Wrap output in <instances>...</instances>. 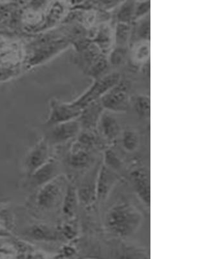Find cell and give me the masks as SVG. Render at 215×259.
<instances>
[{"mask_svg":"<svg viewBox=\"0 0 215 259\" xmlns=\"http://www.w3.org/2000/svg\"><path fill=\"white\" fill-rule=\"evenodd\" d=\"M142 221V215L136 207L128 202L116 203L106 214L105 225L111 234L127 238L135 234Z\"/></svg>","mask_w":215,"mask_h":259,"instance_id":"6da1fadb","label":"cell"},{"mask_svg":"<svg viewBox=\"0 0 215 259\" xmlns=\"http://www.w3.org/2000/svg\"><path fill=\"white\" fill-rule=\"evenodd\" d=\"M131 84L129 81L121 79L117 84L100 98L104 110L111 112H125L131 102Z\"/></svg>","mask_w":215,"mask_h":259,"instance_id":"7a4b0ae2","label":"cell"},{"mask_svg":"<svg viewBox=\"0 0 215 259\" xmlns=\"http://www.w3.org/2000/svg\"><path fill=\"white\" fill-rule=\"evenodd\" d=\"M120 79L121 76L119 73L112 72L96 80L95 84L79 102L80 107L86 106L93 102L99 100L104 94L117 84Z\"/></svg>","mask_w":215,"mask_h":259,"instance_id":"3957f363","label":"cell"},{"mask_svg":"<svg viewBox=\"0 0 215 259\" xmlns=\"http://www.w3.org/2000/svg\"><path fill=\"white\" fill-rule=\"evenodd\" d=\"M119 180L118 175L114 170L108 168L105 164L102 166L98 178L97 199L99 202H103L107 199L112 188Z\"/></svg>","mask_w":215,"mask_h":259,"instance_id":"277c9868","label":"cell"},{"mask_svg":"<svg viewBox=\"0 0 215 259\" xmlns=\"http://www.w3.org/2000/svg\"><path fill=\"white\" fill-rule=\"evenodd\" d=\"M134 189L142 202L148 207L151 203V183L150 174L145 169H138L131 174Z\"/></svg>","mask_w":215,"mask_h":259,"instance_id":"5b68a950","label":"cell"},{"mask_svg":"<svg viewBox=\"0 0 215 259\" xmlns=\"http://www.w3.org/2000/svg\"><path fill=\"white\" fill-rule=\"evenodd\" d=\"M99 124L102 135L108 141L116 140L120 133V125L118 120L108 110H104L102 112Z\"/></svg>","mask_w":215,"mask_h":259,"instance_id":"8992f818","label":"cell"},{"mask_svg":"<svg viewBox=\"0 0 215 259\" xmlns=\"http://www.w3.org/2000/svg\"><path fill=\"white\" fill-rule=\"evenodd\" d=\"M94 44L97 45L103 54L107 55L114 44V30L110 25L102 23L97 29Z\"/></svg>","mask_w":215,"mask_h":259,"instance_id":"52a82bcc","label":"cell"},{"mask_svg":"<svg viewBox=\"0 0 215 259\" xmlns=\"http://www.w3.org/2000/svg\"><path fill=\"white\" fill-rule=\"evenodd\" d=\"M131 58L136 66H143L150 61V41L135 42L132 49Z\"/></svg>","mask_w":215,"mask_h":259,"instance_id":"ba28073f","label":"cell"},{"mask_svg":"<svg viewBox=\"0 0 215 259\" xmlns=\"http://www.w3.org/2000/svg\"><path fill=\"white\" fill-rule=\"evenodd\" d=\"M135 28L132 27L131 38L135 37L136 41H150V14L135 21Z\"/></svg>","mask_w":215,"mask_h":259,"instance_id":"9c48e42d","label":"cell"},{"mask_svg":"<svg viewBox=\"0 0 215 259\" xmlns=\"http://www.w3.org/2000/svg\"><path fill=\"white\" fill-rule=\"evenodd\" d=\"M136 0H124L120 5L116 13L118 22L129 23L134 22Z\"/></svg>","mask_w":215,"mask_h":259,"instance_id":"30bf717a","label":"cell"},{"mask_svg":"<svg viewBox=\"0 0 215 259\" xmlns=\"http://www.w3.org/2000/svg\"><path fill=\"white\" fill-rule=\"evenodd\" d=\"M132 25L117 22L114 30V44L116 46L128 47L131 38Z\"/></svg>","mask_w":215,"mask_h":259,"instance_id":"8fae6325","label":"cell"},{"mask_svg":"<svg viewBox=\"0 0 215 259\" xmlns=\"http://www.w3.org/2000/svg\"><path fill=\"white\" fill-rule=\"evenodd\" d=\"M59 187L56 183L48 184L40 192L38 203L44 207H49L56 200L59 193Z\"/></svg>","mask_w":215,"mask_h":259,"instance_id":"7c38bea8","label":"cell"},{"mask_svg":"<svg viewBox=\"0 0 215 259\" xmlns=\"http://www.w3.org/2000/svg\"><path fill=\"white\" fill-rule=\"evenodd\" d=\"M122 143L125 151L129 153H133L139 147V135L136 130L131 128L125 130L122 134Z\"/></svg>","mask_w":215,"mask_h":259,"instance_id":"4fadbf2b","label":"cell"},{"mask_svg":"<svg viewBox=\"0 0 215 259\" xmlns=\"http://www.w3.org/2000/svg\"><path fill=\"white\" fill-rule=\"evenodd\" d=\"M48 155V149L44 143H42L34 150L28 160V166L31 171L36 170L44 164Z\"/></svg>","mask_w":215,"mask_h":259,"instance_id":"5bb4252c","label":"cell"},{"mask_svg":"<svg viewBox=\"0 0 215 259\" xmlns=\"http://www.w3.org/2000/svg\"><path fill=\"white\" fill-rule=\"evenodd\" d=\"M136 113L140 117L149 119L151 114V99L150 96L139 95L136 96L134 101Z\"/></svg>","mask_w":215,"mask_h":259,"instance_id":"9a60e30c","label":"cell"},{"mask_svg":"<svg viewBox=\"0 0 215 259\" xmlns=\"http://www.w3.org/2000/svg\"><path fill=\"white\" fill-rule=\"evenodd\" d=\"M128 53V47L115 46L108 53V59L109 65L118 67L125 63Z\"/></svg>","mask_w":215,"mask_h":259,"instance_id":"2e32d148","label":"cell"},{"mask_svg":"<svg viewBox=\"0 0 215 259\" xmlns=\"http://www.w3.org/2000/svg\"><path fill=\"white\" fill-rule=\"evenodd\" d=\"M56 171V166L53 163L46 165L40 168L34 175L33 181L36 185H42L50 180Z\"/></svg>","mask_w":215,"mask_h":259,"instance_id":"e0dca14e","label":"cell"},{"mask_svg":"<svg viewBox=\"0 0 215 259\" xmlns=\"http://www.w3.org/2000/svg\"><path fill=\"white\" fill-rule=\"evenodd\" d=\"M79 130V125L75 122L69 123L67 125L61 126L54 133L55 138L57 141L68 140L72 138L78 133Z\"/></svg>","mask_w":215,"mask_h":259,"instance_id":"ac0fdd59","label":"cell"},{"mask_svg":"<svg viewBox=\"0 0 215 259\" xmlns=\"http://www.w3.org/2000/svg\"><path fill=\"white\" fill-rule=\"evenodd\" d=\"M76 194L74 187H70L67 190L64 203V212L67 215H72L76 210Z\"/></svg>","mask_w":215,"mask_h":259,"instance_id":"d6986e66","label":"cell"},{"mask_svg":"<svg viewBox=\"0 0 215 259\" xmlns=\"http://www.w3.org/2000/svg\"><path fill=\"white\" fill-rule=\"evenodd\" d=\"M89 160L88 153L84 150H80L71 156V164L74 168H84L88 164Z\"/></svg>","mask_w":215,"mask_h":259,"instance_id":"ffe728a7","label":"cell"},{"mask_svg":"<svg viewBox=\"0 0 215 259\" xmlns=\"http://www.w3.org/2000/svg\"><path fill=\"white\" fill-rule=\"evenodd\" d=\"M104 160V164L114 171L122 168V162L112 150L108 149L106 151Z\"/></svg>","mask_w":215,"mask_h":259,"instance_id":"44dd1931","label":"cell"},{"mask_svg":"<svg viewBox=\"0 0 215 259\" xmlns=\"http://www.w3.org/2000/svg\"><path fill=\"white\" fill-rule=\"evenodd\" d=\"M151 1L150 0H143V1H136L135 18L134 21L143 18L147 15L150 14Z\"/></svg>","mask_w":215,"mask_h":259,"instance_id":"7402d4cb","label":"cell"},{"mask_svg":"<svg viewBox=\"0 0 215 259\" xmlns=\"http://www.w3.org/2000/svg\"><path fill=\"white\" fill-rule=\"evenodd\" d=\"M33 238L37 240H50L54 238V235L48 229L43 226H35L29 231Z\"/></svg>","mask_w":215,"mask_h":259,"instance_id":"603a6c76","label":"cell"},{"mask_svg":"<svg viewBox=\"0 0 215 259\" xmlns=\"http://www.w3.org/2000/svg\"><path fill=\"white\" fill-rule=\"evenodd\" d=\"M46 0H34V3L35 4H40L43 3Z\"/></svg>","mask_w":215,"mask_h":259,"instance_id":"cb8c5ba5","label":"cell"},{"mask_svg":"<svg viewBox=\"0 0 215 259\" xmlns=\"http://www.w3.org/2000/svg\"><path fill=\"white\" fill-rule=\"evenodd\" d=\"M136 1H143V0H136Z\"/></svg>","mask_w":215,"mask_h":259,"instance_id":"d4e9b609","label":"cell"}]
</instances>
